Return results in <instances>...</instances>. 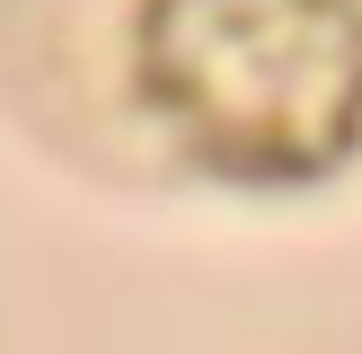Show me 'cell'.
<instances>
[{
  "mask_svg": "<svg viewBox=\"0 0 362 354\" xmlns=\"http://www.w3.org/2000/svg\"><path fill=\"white\" fill-rule=\"evenodd\" d=\"M151 106L230 177H318L362 142V0H151Z\"/></svg>",
  "mask_w": 362,
  "mask_h": 354,
  "instance_id": "1",
  "label": "cell"
}]
</instances>
